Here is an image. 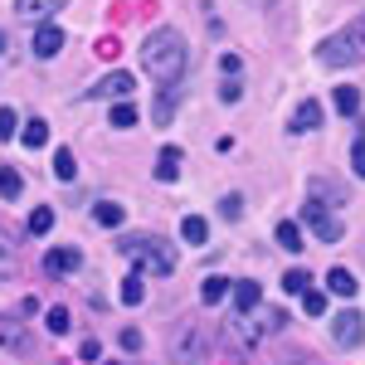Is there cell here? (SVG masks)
<instances>
[{"mask_svg":"<svg viewBox=\"0 0 365 365\" xmlns=\"http://www.w3.org/2000/svg\"><path fill=\"white\" fill-rule=\"evenodd\" d=\"M20 190H25L20 170H15V166H0V195H5V200H20Z\"/></svg>","mask_w":365,"mask_h":365,"instance_id":"21","label":"cell"},{"mask_svg":"<svg viewBox=\"0 0 365 365\" xmlns=\"http://www.w3.org/2000/svg\"><path fill=\"white\" fill-rule=\"evenodd\" d=\"M175 175H180V146H166L156 156V180H175Z\"/></svg>","mask_w":365,"mask_h":365,"instance_id":"16","label":"cell"},{"mask_svg":"<svg viewBox=\"0 0 365 365\" xmlns=\"http://www.w3.org/2000/svg\"><path fill=\"white\" fill-rule=\"evenodd\" d=\"M44 327H49L54 336H63V331L73 327V317H68V307H49V317H44Z\"/></svg>","mask_w":365,"mask_h":365,"instance_id":"27","label":"cell"},{"mask_svg":"<svg viewBox=\"0 0 365 365\" xmlns=\"http://www.w3.org/2000/svg\"><path fill=\"white\" fill-rule=\"evenodd\" d=\"M83 268V253H78V244H58V249L44 253V273H54V278H63V273H78Z\"/></svg>","mask_w":365,"mask_h":365,"instance_id":"7","label":"cell"},{"mask_svg":"<svg viewBox=\"0 0 365 365\" xmlns=\"http://www.w3.org/2000/svg\"><path fill=\"white\" fill-rule=\"evenodd\" d=\"M200 297L215 307V302H225L229 297V278H205V287H200Z\"/></svg>","mask_w":365,"mask_h":365,"instance_id":"25","label":"cell"},{"mask_svg":"<svg viewBox=\"0 0 365 365\" xmlns=\"http://www.w3.org/2000/svg\"><path fill=\"white\" fill-rule=\"evenodd\" d=\"M54 175H58V180H73V175H78L73 151H68V146H58V151H54Z\"/></svg>","mask_w":365,"mask_h":365,"instance_id":"26","label":"cell"},{"mask_svg":"<svg viewBox=\"0 0 365 365\" xmlns=\"http://www.w3.org/2000/svg\"><path fill=\"white\" fill-rule=\"evenodd\" d=\"M302 225H312V234H317L322 244H341V220L327 210V205L307 200V205H302Z\"/></svg>","mask_w":365,"mask_h":365,"instance_id":"4","label":"cell"},{"mask_svg":"<svg viewBox=\"0 0 365 365\" xmlns=\"http://www.w3.org/2000/svg\"><path fill=\"white\" fill-rule=\"evenodd\" d=\"M122 346H127V351H141V331H137V327L122 331Z\"/></svg>","mask_w":365,"mask_h":365,"instance_id":"37","label":"cell"},{"mask_svg":"<svg viewBox=\"0 0 365 365\" xmlns=\"http://www.w3.org/2000/svg\"><path fill=\"white\" fill-rule=\"evenodd\" d=\"M205 351H210L205 331H200V327H180V336H175V361L195 365V361H205Z\"/></svg>","mask_w":365,"mask_h":365,"instance_id":"6","label":"cell"},{"mask_svg":"<svg viewBox=\"0 0 365 365\" xmlns=\"http://www.w3.org/2000/svg\"><path fill=\"white\" fill-rule=\"evenodd\" d=\"M220 98H225V103H239V98H244V88H239V78H229V83L220 88Z\"/></svg>","mask_w":365,"mask_h":365,"instance_id":"35","label":"cell"},{"mask_svg":"<svg viewBox=\"0 0 365 365\" xmlns=\"http://www.w3.org/2000/svg\"><path fill=\"white\" fill-rule=\"evenodd\" d=\"M220 215H225V220H239V215H244V200H239V195H225V200H220Z\"/></svg>","mask_w":365,"mask_h":365,"instance_id":"31","label":"cell"},{"mask_svg":"<svg viewBox=\"0 0 365 365\" xmlns=\"http://www.w3.org/2000/svg\"><path fill=\"white\" fill-rule=\"evenodd\" d=\"M15 132H20V117L10 113V108H0V141H10Z\"/></svg>","mask_w":365,"mask_h":365,"instance_id":"30","label":"cell"},{"mask_svg":"<svg viewBox=\"0 0 365 365\" xmlns=\"http://www.w3.org/2000/svg\"><path fill=\"white\" fill-rule=\"evenodd\" d=\"M93 220H98L103 229H117L122 220H127V210H122L117 200H98V205H93Z\"/></svg>","mask_w":365,"mask_h":365,"instance_id":"13","label":"cell"},{"mask_svg":"<svg viewBox=\"0 0 365 365\" xmlns=\"http://www.w3.org/2000/svg\"><path fill=\"white\" fill-rule=\"evenodd\" d=\"M68 0H15V10L25 15V20H49L54 10H63Z\"/></svg>","mask_w":365,"mask_h":365,"instance_id":"12","label":"cell"},{"mask_svg":"<svg viewBox=\"0 0 365 365\" xmlns=\"http://www.w3.org/2000/svg\"><path fill=\"white\" fill-rule=\"evenodd\" d=\"M361 44H365V20L356 29H346V34H331V39L317 49V58H322L327 68H346V63L361 58Z\"/></svg>","mask_w":365,"mask_h":365,"instance_id":"3","label":"cell"},{"mask_svg":"<svg viewBox=\"0 0 365 365\" xmlns=\"http://www.w3.org/2000/svg\"><path fill=\"white\" fill-rule=\"evenodd\" d=\"M220 68H225V78H239V73H244V58L239 54H220Z\"/></svg>","mask_w":365,"mask_h":365,"instance_id":"32","label":"cell"},{"mask_svg":"<svg viewBox=\"0 0 365 365\" xmlns=\"http://www.w3.org/2000/svg\"><path fill=\"white\" fill-rule=\"evenodd\" d=\"M20 141H25L29 151H39V146L49 141V122H44V117H29V122H25V132H20Z\"/></svg>","mask_w":365,"mask_h":365,"instance_id":"15","label":"cell"},{"mask_svg":"<svg viewBox=\"0 0 365 365\" xmlns=\"http://www.w3.org/2000/svg\"><path fill=\"white\" fill-rule=\"evenodd\" d=\"M113 127H117V132H122V127H137V108H132L127 98H122V103L113 108Z\"/></svg>","mask_w":365,"mask_h":365,"instance_id":"28","label":"cell"},{"mask_svg":"<svg viewBox=\"0 0 365 365\" xmlns=\"http://www.w3.org/2000/svg\"><path fill=\"white\" fill-rule=\"evenodd\" d=\"M302 312H307V317H322V312H327V292L307 287V292H302Z\"/></svg>","mask_w":365,"mask_h":365,"instance_id":"29","label":"cell"},{"mask_svg":"<svg viewBox=\"0 0 365 365\" xmlns=\"http://www.w3.org/2000/svg\"><path fill=\"white\" fill-rule=\"evenodd\" d=\"M49 229H54V210H49V205H39V210H29V234H34V239H44Z\"/></svg>","mask_w":365,"mask_h":365,"instance_id":"19","label":"cell"},{"mask_svg":"<svg viewBox=\"0 0 365 365\" xmlns=\"http://www.w3.org/2000/svg\"><path fill=\"white\" fill-rule=\"evenodd\" d=\"M127 93H132V73H122V68L108 73L98 88H88V98H127Z\"/></svg>","mask_w":365,"mask_h":365,"instance_id":"10","label":"cell"},{"mask_svg":"<svg viewBox=\"0 0 365 365\" xmlns=\"http://www.w3.org/2000/svg\"><path fill=\"white\" fill-rule=\"evenodd\" d=\"M58 49H63V29L44 20V25L34 29V54H39V58H54Z\"/></svg>","mask_w":365,"mask_h":365,"instance_id":"9","label":"cell"},{"mask_svg":"<svg viewBox=\"0 0 365 365\" xmlns=\"http://www.w3.org/2000/svg\"><path fill=\"white\" fill-rule=\"evenodd\" d=\"M5 44H10V39H5V29H0V54H5Z\"/></svg>","mask_w":365,"mask_h":365,"instance_id":"38","label":"cell"},{"mask_svg":"<svg viewBox=\"0 0 365 365\" xmlns=\"http://www.w3.org/2000/svg\"><path fill=\"white\" fill-rule=\"evenodd\" d=\"M180 234H185V239H190V244H205V239H210V225H205V220H200V215H185V220H180Z\"/></svg>","mask_w":365,"mask_h":365,"instance_id":"20","label":"cell"},{"mask_svg":"<svg viewBox=\"0 0 365 365\" xmlns=\"http://www.w3.org/2000/svg\"><path fill=\"white\" fill-rule=\"evenodd\" d=\"M307 287H312V273H302V268H287V273H282V292H292V297H302Z\"/></svg>","mask_w":365,"mask_h":365,"instance_id":"22","label":"cell"},{"mask_svg":"<svg viewBox=\"0 0 365 365\" xmlns=\"http://www.w3.org/2000/svg\"><path fill=\"white\" fill-rule=\"evenodd\" d=\"M141 63H146V73L156 78L161 93H175L180 78H185V68H190V49H185V34L180 29H151L146 34V44H141Z\"/></svg>","mask_w":365,"mask_h":365,"instance_id":"1","label":"cell"},{"mask_svg":"<svg viewBox=\"0 0 365 365\" xmlns=\"http://www.w3.org/2000/svg\"><path fill=\"white\" fill-rule=\"evenodd\" d=\"M0 346H5V351H15V356H25V351H29V336L15 327V322H5V317H0Z\"/></svg>","mask_w":365,"mask_h":365,"instance_id":"14","label":"cell"},{"mask_svg":"<svg viewBox=\"0 0 365 365\" xmlns=\"http://www.w3.org/2000/svg\"><path fill=\"white\" fill-rule=\"evenodd\" d=\"M78 356H83V365H93L98 356H103V346H98V341H83V346H78Z\"/></svg>","mask_w":365,"mask_h":365,"instance_id":"36","label":"cell"},{"mask_svg":"<svg viewBox=\"0 0 365 365\" xmlns=\"http://www.w3.org/2000/svg\"><path fill=\"white\" fill-rule=\"evenodd\" d=\"M331 336H336V346H341V351H356V346L365 341V317H361L356 307L336 312V317H331Z\"/></svg>","mask_w":365,"mask_h":365,"instance_id":"5","label":"cell"},{"mask_svg":"<svg viewBox=\"0 0 365 365\" xmlns=\"http://www.w3.org/2000/svg\"><path fill=\"white\" fill-rule=\"evenodd\" d=\"M10 268H15V253H10V239L0 234V278H10Z\"/></svg>","mask_w":365,"mask_h":365,"instance_id":"33","label":"cell"},{"mask_svg":"<svg viewBox=\"0 0 365 365\" xmlns=\"http://www.w3.org/2000/svg\"><path fill=\"white\" fill-rule=\"evenodd\" d=\"M122 253L137 258V273H156V278H170V273H175V253H170L161 239L132 234V239H122Z\"/></svg>","mask_w":365,"mask_h":365,"instance_id":"2","label":"cell"},{"mask_svg":"<svg viewBox=\"0 0 365 365\" xmlns=\"http://www.w3.org/2000/svg\"><path fill=\"white\" fill-rule=\"evenodd\" d=\"M336 113H346V117L361 113V88H336Z\"/></svg>","mask_w":365,"mask_h":365,"instance_id":"24","label":"cell"},{"mask_svg":"<svg viewBox=\"0 0 365 365\" xmlns=\"http://www.w3.org/2000/svg\"><path fill=\"white\" fill-rule=\"evenodd\" d=\"M258 302H263V287H258V282H234V312H239V317L258 312Z\"/></svg>","mask_w":365,"mask_h":365,"instance_id":"11","label":"cell"},{"mask_svg":"<svg viewBox=\"0 0 365 365\" xmlns=\"http://www.w3.org/2000/svg\"><path fill=\"white\" fill-rule=\"evenodd\" d=\"M141 297H146V278H141V273H127V278H122V302H127V307H141Z\"/></svg>","mask_w":365,"mask_h":365,"instance_id":"18","label":"cell"},{"mask_svg":"<svg viewBox=\"0 0 365 365\" xmlns=\"http://www.w3.org/2000/svg\"><path fill=\"white\" fill-rule=\"evenodd\" d=\"M351 170L365 175V137H356V146H351Z\"/></svg>","mask_w":365,"mask_h":365,"instance_id":"34","label":"cell"},{"mask_svg":"<svg viewBox=\"0 0 365 365\" xmlns=\"http://www.w3.org/2000/svg\"><path fill=\"white\" fill-rule=\"evenodd\" d=\"M327 287H331L336 297H356V287H361V282L351 278V268H331V273H327Z\"/></svg>","mask_w":365,"mask_h":365,"instance_id":"17","label":"cell"},{"mask_svg":"<svg viewBox=\"0 0 365 365\" xmlns=\"http://www.w3.org/2000/svg\"><path fill=\"white\" fill-rule=\"evenodd\" d=\"M317 127H322V103H317V98H302L297 113H292V122H287V132L307 137V132H317Z\"/></svg>","mask_w":365,"mask_h":365,"instance_id":"8","label":"cell"},{"mask_svg":"<svg viewBox=\"0 0 365 365\" xmlns=\"http://www.w3.org/2000/svg\"><path fill=\"white\" fill-rule=\"evenodd\" d=\"M278 244H282V249H287V253L307 249V244H302V229L292 225V220H282V225H278Z\"/></svg>","mask_w":365,"mask_h":365,"instance_id":"23","label":"cell"}]
</instances>
